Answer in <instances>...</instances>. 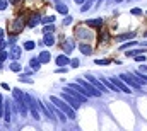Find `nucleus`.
<instances>
[{"mask_svg": "<svg viewBox=\"0 0 147 131\" xmlns=\"http://www.w3.org/2000/svg\"><path fill=\"white\" fill-rule=\"evenodd\" d=\"M50 100H51V104H53L55 107H58L60 111H63L65 116H67L69 119H75V109H74L70 104H67L62 97H55V96H51Z\"/></svg>", "mask_w": 147, "mask_h": 131, "instance_id": "obj_1", "label": "nucleus"}, {"mask_svg": "<svg viewBox=\"0 0 147 131\" xmlns=\"http://www.w3.org/2000/svg\"><path fill=\"white\" fill-rule=\"evenodd\" d=\"M77 84H80V85H82V87L87 90V96H89V97H99V96H101V92H99V90H98V89H96V87H94L91 82H89V80L77 78Z\"/></svg>", "mask_w": 147, "mask_h": 131, "instance_id": "obj_2", "label": "nucleus"}, {"mask_svg": "<svg viewBox=\"0 0 147 131\" xmlns=\"http://www.w3.org/2000/svg\"><path fill=\"white\" fill-rule=\"evenodd\" d=\"M120 78H121L127 85H130L132 89H135V90H140V89H142V85L137 82V78H135L132 73H121V75H120Z\"/></svg>", "mask_w": 147, "mask_h": 131, "instance_id": "obj_3", "label": "nucleus"}, {"mask_svg": "<svg viewBox=\"0 0 147 131\" xmlns=\"http://www.w3.org/2000/svg\"><path fill=\"white\" fill-rule=\"evenodd\" d=\"M24 99H26V106L29 107V111H31V116L34 118V119H39V112H38V102L34 99L31 97L29 94H24Z\"/></svg>", "mask_w": 147, "mask_h": 131, "instance_id": "obj_4", "label": "nucleus"}, {"mask_svg": "<svg viewBox=\"0 0 147 131\" xmlns=\"http://www.w3.org/2000/svg\"><path fill=\"white\" fill-rule=\"evenodd\" d=\"M111 82H113V85H115V87H116L120 92H125V94H132L130 87H128V85H127V84H125V82L120 78V77H113V78H111Z\"/></svg>", "mask_w": 147, "mask_h": 131, "instance_id": "obj_5", "label": "nucleus"}, {"mask_svg": "<svg viewBox=\"0 0 147 131\" xmlns=\"http://www.w3.org/2000/svg\"><path fill=\"white\" fill-rule=\"evenodd\" d=\"M63 92L70 94V96H72L74 99H77V100H79L80 104H84V102L87 100V97H86V96H82L80 92H77V90H75V89H72V87H65V89H63Z\"/></svg>", "mask_w": 147, "mask_h": 131, "instance_id": "obj_6", "label": "nucleus"}, {"mask_svg": "<svg viewBox=\"0 0 147 131\" xmlns=\"http://www.w3.org/2000/svg\"><path fill=\"white\" fill-rule=\"evenodd\" d=\"M86 78H87V80H89V82H91V84H92L98 90H99V92H108V89H106V85H105L103 82L96 80V78H94V77H91V75H86Z\"/></svg>", "mask_w": 147, "mask_h": 131, "instance_id": "obj_7", "label": "nucleus"}, {"mask_svg": "<svg viewBox=\"0 0 147 131\" xmlns=\"http://www.w3.org/2000/svg\"><path fill=\"white\" fill-rule=\"evenodd\" d=\"M62 99H63L67 104H70L74 109H79V107H80V102H79L77 99H74L70 94H67V92H63V94H62Z\"/></svg>", "mask_w": 147, "mask_h": 131, "instance_id": "obj_8", "label": "nucleus"}, {"mask_svg": "<svg viewBox=\"0 0 147 131\" xmlns=\"http://www.w3.org/2000/svg\"><path fill=\"white\" fill-rule=\"evenodd\" d=\"M24 26H26V22H22V19H16V21L10 24V29H12L14 34H19L22 29H24Z\"/></svg>", "mask_w": 147, "mask_h": 131, "instance_id": "obj_9", "label": "nucleus"}, {"mask_svg": "<svg viewBox=\"0 0 147 131\" xmlns=\"http://www.w3.org/2000/svg\"><path fill=\"white\" fill-rule=\"evenodd\" d=\"M39 22H41V14L34 12V14H33V15H31V17L28 19V22H26V24H28V26H29V27L33 29V27H36Z\"/></svg>", "mask_w": 147, "mask_h": 131, "instance_id": "obj_10", "label": "nucleus"}, {"mask_svg": "<svg viewBox=\"0 0 147 131\" xmlns=\"http://www.w3.org/2000/svg\"><path fill=\"white\" fill-rule=\"evenodd\" d=\"M75 34L79 36V37H82V39H89V37H92V34L89 29H84V27H77L75 29Z\"/></svg>", "mask_w": 147, "mask_h": 131, "instance_id": "obj_11", "label": "nucleus"}, {"mask_svg": "<svg viewBox=\"0 0 147 131\" xmlns=\"http://www.w3.org/2000/svg\"><path fill=\"white\" fill-rule=\"evenodd\" d=\"M43 44H46V46H53V44H55V36H53V33H46L45 34V37H43Z\"/></svg>", "mask_w": 147, "mask_h": 131, "instance_id": "obj_12", "label": "nucleus"}, {"mask_svg": "<svg viewBox=\"0 0 147 131\" xmlns=\"http://www.w3.org/2000/svg\"><path fill=\"white\" fill-rule=\"evenodd\" d=\"M101 24H103V19H89V21H86V26L87 27H101Z\"/></svg>", "mask_w": 147, "mask_h": 131, "instance_id": "obj_13", "label": "nucleus"}, {"mask_svg": "<svg viewBox=\"0 0 147 131\" xmlns=\"http://www.w3.org/2000/svg\"><path fill=\"white\" fill-rule=\"evenodd\" d=\"M69 63H70L69 56H65V55H60V56H57V65H58V66H67Z\"/></svg>", "mask_w": 147, "mask_h": 131, "instance_id": "obj_14", "label": "nucleus"}, {"mask_svg": "<svg viewBox=\"0 0 147 131\" xmlns=\"http://www.w3.org/2000/svg\"><path fill=\"white\" fill-rule=\"evenodd\" d=\"M74 48H75V43H74L72 39H67L65 44H63V51H65V53H72Z\"/></svg>", "mask_w": 147, "mask_h": 131, "instance_id": "obj_15", "label": "nucleus"}, {"mask_svg": "<svg viewBox=\"0 0 147 131\" xmlns=\"http://www.w3.org/2000/svg\"><path fill=\"white\" fill-rule=\"evenodd\" d=\"M57 10H58V14H63V15H67V12H69V7L58 0V2H57Z\"/></svg>", "mask_w": 147, "mask_h": 131, "instance_id": "obj_16", "label": "nucleus"}, {"mask_svg": "<svg viewBox=\"0 0 147 131\" xmlns=\"http://www.w3.org/2000/svg\"><path fill=\"white\" fill-rule=\"evenodd\" d=\"M79 49H80V53H82V55H86V56H89V55L92 53V48H91L89 44H84V43L79 46Z\"/></svg>", "mask_w": 147, "mask_h": 131, "instance_id": "obj_17", "label": "nucleus"}, {"mask_svg": "<svg viewBox=\"0 0 147 131\" xmlns=\"http://www.w3.org/2000/svg\"><path fill=\"white\" fill-rule=\"evenodd\" d=\"M50 58H51V56H50V53H48V51H41V53H39V56H38V60H39L41 63H48V61H50Z\"/></svg>", "mask_w": 147, "mask_h": 131, "instance_id": "obj_18", "label": "nucleus"}, {"mask_svg": "<svg viewBox=\"0 0 147 131\" xmlns=\"http://www.w3.org/2000/svg\"><path fill=\"white\" fill-rule=\"evenodd\" d=\"M12 96L16 99V102H22V100H24V94H22L19 89H14V90H12Z\"/></svg>", "mask_w": 147, "mask_h": 131, "instance_id": "obj_19", "label": "nucleus"}, {"mask_svg": "<svg viewBox=\"0 0 147 131\" xmlns=\"http://www.w3.org/2000/svg\"><path fill=\"white\" fill-rule=\"evenodd\" d=\"M137 34L135 33H128V34H120V36H116V39L118 41H128V39H134Z\"/></svg>", "mask_w": 147, "mask_h": 131, "instance_id": "obj_20", "label": "nucleus"}, {"mask_svg": "<svg viewBox=\"0 0 147 131\" xmlns=\"http://www.w3.org/2000/svg\"><path fill=\"white\" fill-rule=\"evenodd\" d=\"M3 119L5 121H10V106H9V102L3 104Z\"/></svg>", "mask_w": 147, "mask_h": 131, "instance_id": "obj_21", "label": "nucleus"}, {"mask_svg": "<svg viewBox=\"0 0 147 131\" xmlns=\"http://www.w3.org/2000/svg\"><path fill=\"white\" fill-rule=\"evenodd\" d=\"M10 56H12L14 60H19V58H21V48H19V46H14L12 51H10Z\"/></svg>", "mask_w": 147, "mask_h": 131, "instance_id": "obj_22", "label": "nucleus"}, {"mask_svg": "<svg viewBox=\"0 0 147 131\" xmlns=\"http://www.w3.org/2000/svg\"><path fill=\"white\" fill-rule=\"evenodd\" d=\"M92 3H94V0H86L84 3H80V12H86V10H89V9L92 7Z\"/></svg>", "mask_w": 147, "mask_h": 131, "instance_id": "obj_23", "label": "nucleus"}, {"mask_svg": "<svg viewBox=\"0 0 147 131\" xmlns=\"http://www.w3.org/2000/svg\"><path fill=\"white\" fill-rule=\"evenodd\" d=\"M29 65H31V70H38V68L41 66V61H39L38 58H33V60L29 61Z\"/></svg>", "mask_w": 147, "mask_h": 131, "instance_id": "obj_24", "label": "nucleus"}, {"mask_svg": "<svg viewBox=\"0 0 147 131\" xmlns=\"http://www.w3.org/2000/svg\"><path fill=\"white\" fill-rule=\"evenodd\" d=\"M34 46H36V43H34V41H26V43H24V49H26V51L34 49Z\"/></svg>", "mask_w": 147, "mask_h": 131, "instance_id": "obj_25", "label": "nucleus"}, {"mask_svg": "<svg viewBox=\"0 0 147 131\" xmlns=\"http://www.w3.org/2000/svg\"><path fill=\"white\" fill-rule=\"evenodd\" d=\"M41 22H43V24H51V22H55V15H48V17H41Z\"/></svg>", "mask_w": 147, "mask_h": 131, "instance_id": "obj_26", "label": "nucleus"}, {"mask_svg": "<svg viewBox=\"0 0 147 131\" xmlns=\"http://www.w3.org/2000/svg\"><path fill=\"white\" fill-rule=\"evenodd\" d=\"M55 31V26L53 24H45V27H43V33L46 34V33H53Z\"/></svg>", "mask_w": 147, "mask_h": 131, "instance_id": "obj_27", "label": "nucleus"}, {"mask_svg": "<svg viewBox=\"0 0 147 131\" xmlns=\"http://www.w3.org/2000/svg\"><path fill=\"white\" fill-rule=\"evenodd\" d=\"M19 80H21V82H26V84H33V78H29V75H28V73H26V75H21V77H19Z\"/></svg>", "mask_w": 147, "mask_h": 131, "instance_id": "obj_28", "label": "nucleus"}, {"mask_svg": "<svg viewBox=\"0 0 147 131\" xmlns=\"http://www.w3.org/2000/svg\"><path fill=\"white\" fill-rule=\"evenodd\" d=\"M147 49H134V51H127V56H134V55H139V53H146Z\"/></svg>", "mask_w": 147, "mask_h": 131, "instance_id": "obj_29", "label": "nucleus"}, {"mask_svg": "<svg viewBox=\"0 0 147 131\" xmlns=\"http://www.w3.org/2000/svg\"><path fill=\"white\" fill-rule=\"evenodd\" d=\"M132 44H137V41H128V43H125V44H121V48H120V49H121V51H125V49H127V48H130Z\"/></svg>", "mask_w": 147, "mask_h": 131, "instance_id": "obj_30", "label": "nucleus"}, {"mask_svg": "<svg viewBox=\"0 0 147 131\" xmlns=\"http://www.w3.org/2000/svg\"><path fill=\"white\" fill-rule=\"evenodd\" d=\"M10 70L12 72H21V65L16 63V60H14V63H10Z\"/></svg>", "mask_w": 147, "mask_h": 131, "instance_id": "obj_31", "label": "nucleus"}, {"mask_svg": "<svg viewBox=\"0 0 147 131\" xmlns=\"http://www.w3.org/2000/svg\"><path fill=\"white\" fill-rule=\"evenodd\" d=\"M72 22H74L72 15H70V17H69V15H67V17H65V19H63V26H70V24H72Z\"/></svg>", "mask_w": 147, "mask_h": 131, "instance_id": "obj_32", "label": "nucleus"}, {"mask_svg": "<svg viewBox=\"0 0 147 131\" xmlns=\"http://www.w3.org/2000/svg\"><path fill=\"white\" fill-rule=\"evenodd\" d=\"M94 63H96V65H103V66H105V65H110L111 61H110V60H96Z\"/></svg>", "mask_w": 147, "mask_h": 131, "instance_id": "obj_33", "label": "nucleus"}, {"mask_svg": "<svg viewBox=\"0 0 147 131\" xmlns=\"http://www.w3.org/2000/svg\"><path fill=\"white\" fill-rule=\"evenodd\" d=\"M69 65L72 66V68H77V66L80 65V61H79L77 58H74V60H70V63H69Z\"/></svg>", "mask_w": 147, "mask_h": 131, "instance_id": "obj_34", "label": "nucleus"}, {"mask_svg": "<svg viewBox=\"0 0 147 131\" xmlns=\"http://www.w3.org/2000/svg\"><path fill=\"white\" fill-rule=\"evenodd\" d=\"M9 55H7V51H3V49H0V61H3L5 58H7Z\"/></svg>", "mask_w": 147, "mask_h": 131, "instance_id": "obj_35", "label": "nucleus"}, {"mask_svg": "<svg viewBox=\"0 0 147 131\" xmlns=\"http://www.w3.org/2000/svg\"><path fill=\"white\" fill-rule=\"evenodd\" d=\"M7 9V0H0V10H5Z\"/></svg>", "mask_w": 147, "mask_h": 131, "instance_id": "obj_36", "label": "nucleus"}, {"mask_svg": "<svg viewBox=\"0 0 147 131\" xmlns=\"http://www.w3.org/2000/svg\"><path fill=\"white\" fill-rule=\"evenodd\" d=\"M132 14H134V15H140V14H142V10L137 7V9H132Z\"/></svg>", "mask_w": 147, "mask_h": 131, "instance_id": "obj_37", "label": "nucleus"}, {"mask_svg": "<svg viewBox=\"0 0 147 131\" xmlns=\"http://www.w3.org/2000/svg\"><path fill=\"white\" fill-rule=\"evenodd\" d=\"M135 60H137V61H140V63H144V61H146V56H142V53H140V56L137 55V56H135Z\"/></svg>", "mask_w": 147, "mask_h": 131, "instance_id": "obj_38", "label": "nucleus"}, {"mask_svg": "<svg viewBox=\"0 0 147 131\" xmlns=\"http://www.w3.org/2000/svg\"><path fill=\"white\" fill-rule=\"evenodd\" d=\"M139 72H147V65H142L139 68Z\"/></svg>", "mask_w": 147, "mask_h": 131, "instance_id": "obj_39", "label": "nucleus"}, {"mask_svg": "<svg viewBox=\"0 0 147 131\" xmlns=\"http://www.w3.org/2000/svg\"><path fill=\"white\" fill-rule=\"evenodd\" d=\"M3 36H5V31H3V29H0V39H3Z\"/></svg>", "mask_w": 147, "mask_h": 131, "instance_id": "obj_40", "label": "nucleus"}, {"mask_svg": "<svg viewBox=\"0 0 147 131\" xmlns=\"http://www.w3.org/2000/svg\"><path fill=\"white\" fill-rule=\"evenodd\" d=\"M75 2H77V3H79V5H80V3H84V2H86V0H75Z\"/></svg>", "mask_w": 147, "mask_h": 131, "instance_id": "obj_41", "label": "nucleus"}, {"mask_svg": "<svg viewBox=\"0 0 147 131\" xmlns=\"http://www.w3.org/2000/svg\"><path fill=\"white\" fill-rule=\"evenodd\" d=\"M17 2H19V0H10V3H14V5H16Z\"/></svg>", "mask_w": 147, "mask_h": 131, "instance_id": "obj_42", "label": "nucleus"}, {"mask_svg": "<svg viewBox=\"0 0 147 131\" xmlns=\"http://www.w3.org/2000/svg\"><path fill=\"white\" fill-rule=\"evenodd\" d=\"M115 2H116V3H120V2H123V0H115Z\"/></svg>", "mask_w": 147, "mask_h": 131, "instance_id": "obj_43", "label": "nucleus"}, {"mask_svg": "<svg viewBox=\"0 0 147 131\" xmlns=\"http://www.w3.org/2000/svg\"><path fill=\"white\" fill-rule=\"evenodd\" d=\"M146 36H147V33H146Z\"/></svg>", "mask_w": 147, "mask_h": 131, "instance_id": "obj_44", "label": "nucleus"}, {"mask_svg": "<svg viewBox=\"0 0 147 131\" xmlns=\"http://www.w3.org/2000/svg\"><path fill=\"white\" fill-rule=\"evenodd\" d=\"M146 44H147V43H146Z\"/></svg>", "mask_w": 147, "mask_h": 131, "instance_id": "obj_45", "label": "nucleus"}]
</instances>
